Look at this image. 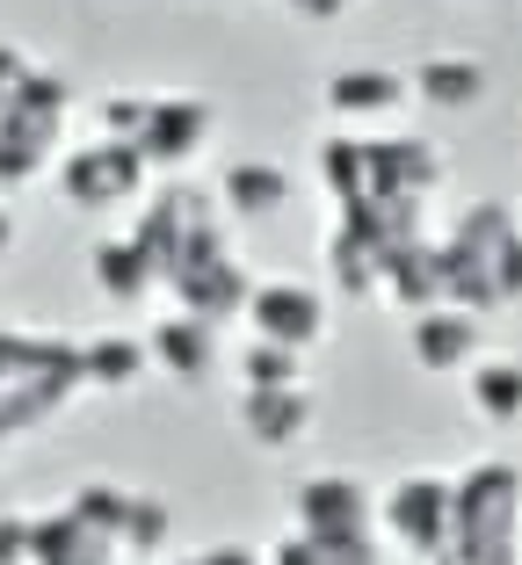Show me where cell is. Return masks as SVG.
Listing matches in <instances>:
<instances>
[{
    "instance_id": "cell-6",
    "label": "cell",
    "mask_w": 522,
    "mask_h": 565,
    "mask_svg": "<svg viewBox=\"0 0 522 565\" xmlns=\"http://www.w3.org/2000/svg\"><path fill=\"white\" fill-rule=\"evenodd\" d=\"M290 515L305 536H371L377 530V493L355 471H312L290 493Z\"/></svg>"
},
{
    "instance_id": "cell-26",
    "label": "cell",
    "mask_w": 522,
    "mask_h": 565,
    "mask_svg": "<svg viewBox=\"0 0 522 565\" xmlns=\"http://www.w3.org/2000/svg\"><path fill=\"white\" fill-rule=\"evenodd\" d=\"M203 565H269V551H254V544H211V551H196Z\"/></svg>"
},
{
    "instance_id": "cell-9",
    "label": "cell",
    "mask_w": 522,
    "mask_h": 565,
    "mask_svg": "<svg viewBox=\"0 0 522 565\" xmlns=\"http://www.w3.org/2000/svg\"><path fill=\"white\" fill-rule=\"evenodd\" d=\"M219 131V109L203 95H152L146 102V131H138V160L146 167H189Z\"/></svg>"
},
{
    "instance_id": "cell-4",
    "label": "cell",
    "mask_w": 522,
    "mask_h": 565,
    "mask_svg": "<svg viewBox=\"0 0 522 565\" xmlns=\"http://www.w3.org/2000/svg\"><path fill=\"white\" fill-rule=\"evenodd\" d=\"M247 333L254 341H276V349H298L312 355L327 341V319H334V305L312 290V282H290V276H269V282H254L247 290Z\"/></svg>"
},
{
    "instance_id": "cell-17",
    "label": "cell",
    "mask_w": 522,
    "mask_h": 565,
    "mask_svg": "<svg viewBox=\"0 0 522 565\" xmlns=\"http://www.w3.org/2000/svg\"><path fill=\"white\" fill-rule=\"evenodd\" d=\"M146 370H152V355H146V341H131V333H95V341L81 349L87 392H131Z\"/></svg>"
},
{
    "instance_id": "cell-15",
    "label": "cell",
    "mask_w": 522,
    "mask_h": 565,
    "mask_svg": "<svg viewBox=\"0 0 522 565\" xmlns=\"http://www.w3.org/2000/svg\"><path fill=\"white\" fill-rule=\"evenodd\" d=\"M406 87H414V102H428V109H472V102L487 95V66L465 58V51H436V58H422V66L406 73Z\"/></svg>"
},
{
    "instance_id": "cell-20",
    "label": "cell",
    "mask_w": 522,
    "mask_h": 565,
    "mask_svg": "<svg viewBox=\"0 0 522 565\" xmlns=\"http://www.w3.org/2000/svg\"><path fill=\"white\" fill-rule=\"evenodd\" d=\"M174 536V508L160 493H131V508H124V558H160Z\"/></svg>"
},
{
    "instance_id": "cell-13",
    "label": "cell",
    "mask_w": 522,
    "mask_h": 565,
    "mask_svg": "<svg viewBox=\"0 0 522 565\" xmlns=\"http://www.w3.org/2000/svg\"><path fill=\"white\" fill-rule=\"evenodd\" d=\"M312 384H284V392H239V428L254 449H298L312 435Z\"/></svg>"
},
{
    "instance_id": "cell-2",
    "label": "cell",
    "mask_w": 522,
    "mask_h": 565,
    "mask_svg": "<svg viewBox=\"0 0 522 565\" xmlns=\"http://www.w3.org/2000/svg\"><path fill=\"white\" fill-rule=\"evenodd\" d=\"M66 117H73V95H66V81L44 73V66L0 102V196L30 189L51 167V152L66 138Z\"/></svg>"
},
{
    "instance_id": "cell-16",
    "label": "cell",
    "mask_w": 522,
    "mask_h": 565,
    "mask_svg": "<svg viewBox=\"0 0 522 565\" xmlns=\"http://www.w3.org/2000/svg\"><path fill=\"white\" fill-rule=\"evenodd\" d=\"M465 399H472L479 420L515 428V420H522V363H515V355H479L472 377H465Z\"/></svg>"
},
{
    "instance_id": "cell-1",
    "label": "cell",
    "mask_w": 522,
    "mask_h": 565,
    "mask_svg": "<svg viewBox=\"0 0 522 565\" xmlns=\"http://www.w3.org/2000/svg\"><path fill=\"white\" fill-rule=\"evenodd\" d=\"M436 565H522V465L479 457L457 471L450 551Z\"/></svg>"
},
{
    "instance_id": "cell-7",
    "label": "cell",
    "mask_w": 522,
    "mask_h": 565,
    "mask_svg": "<svg viewBox=\"0 0 522 565\" xmlns=\"http://www.w3.org/2000/svg\"><path fill=\"white\" fill-rule=\"evenodd\" d=\"M168 290H174V312H196L203 327H225V319L247 312L254 276L239 268V254H233V247H211V254H196V262L174 268Z\"/></svg>"
},
{
    "instance_id": "cell-23",
    "label": "cell",
    "mask_w": 522,
    "mask_h": 565,
    "mask_svg": "<svg viewBox=\"0 0 522 565\" xmlns=\"http://www.w3.org/2000/svg\"><path fill=\"white\" fill-rule=\"evenodd\" d=\"M493 298L522 305V225H515V239L501 247V262H493Z\"/></svg>"
},
{
    "instance_id": "cell-19",
    "label": "cell",
    "mask_w": 522,
    "mask_h": 565,
    "mask_svg": "<svg viewBox=\"0 0 522 565\" xmlns=\"http://www.w3.org/2000/svg\"><path fill=\"white\" fill-rule=\"evenodd\" d=\"M284 384H305V355L247 333V349H239V392H284Z\"/></svg>"
},
{
    "instance_id": "cell-8",
    "label": "cell",
    "mask_w": 522,
    "mask_h": 565,
    "mask_svg": "<svg viewBox=\"0 0 522 565\" xmlns=\"http://www.w3.org/2000/svg\"><path fill=\"white\" fill-rule=\"evenodd\" d=\"M406 355L436 377H472V363L487 355V327L465 305H428V312L406 319Z\"/></svg>"
},
{
    "instance_id": "cell-25",
    "label": "cell",
    "mask_w": 522,
    "mask_h": 565,
    "mask_svg": "<svg viewBox=\"0 0 522 565\" xmlns=\"http://www.w3.org/2000/svg\"><path fill=\"white\" fill-rule=\"evenodd\" d=\"M30 73H36V66H30V51H15V44H0V102L15 95V87L30 81Z\"/></svg>"
},
{
    "instance_id": "cell-11",
    "label": "cell",
    "mask_w": 522,
    "mask_h": 565,
    "mask_svg": "<svg viewBox=\"0 0 522 565\" xmlns=\"http://www.w3.org/2000/svg\"><path fill=\"white\" fill-rule=\"evenodd\" d=\"M406 102H414V87H406V73H392V66L327 73V109H334L341 124H385V117H400Z\"/></svg>"
},
{
    "instance_id": "cell-18",
    "label": "cell",
    "mask_w": 522,
    "mask_h": 565,
    "mask_svg": "<svg viewBox=\"0 0 522 565\" xmlns=\"http://www.w3.org/2000/svg\"><path fill=\"white\" fill-rule=\"evenodd\" d=\"M87 276H95V290L109 305H146V290H152V268L131 239H95L87 247Z\"/></svg>"
},
{
    "instance_id": "cell-28",
    "label": "cell",
    "mask_w": 522,
    "mask_h": 565,
    "mask_svg": "<svg viewBox=\"0 0 522 565\" xmlns=\"http://www.w3.org/2000/svg\"><path fill=\"white\" fill-rule=\"evenodd\" d=\"M15 247V211H8V203H0V254Z\"/></svg>"
},
{
    "instance_id": "cell-29",
    "label": "cell",
    "mask_w": 522,
    "mask_h": 565,
    "mask_svg": "<svg viewBox=\"0 0 522 565\" xmlns=\"http://www.w3.org/2000/svg\"><path fill=\"white\" fill-rule=\"evenodd\" d=\"M174 565H203V558H174Z\"/></svg>"
},
{
    "instance_id": "cell-22",
    "label": "cell",
    "mask_w": 522,
    "mask_h": 565,
    "mask_svg": "<svg viewBox=\"0 0 522 565\" xmlns=\"http://www.w3.org/2000/svg\"><path fill=\"white\" fill-rule=\"evenodd\" d=\"M146 102L152 95H109V102H102V138L138 146V131H146Z\"/></svg>"
},
{
    "instance_id": "cell-27",
    "label": "cell",
    "mask_w": 522,
    "mask_h": 565,
    "mask_svg": "<svg viewBox=\"0 0 522 565\" xmlns=\"http://www.w3.org/2000/svg\"><path fill=\"white\" fill-rule=\"evenodd\" d=\"M290 15H305V22H334V15H349L355 0H284Z\"/></svg>"
},
{
    "instance_id": "cell-12",
    "label": "cell",
    "mask_w": 522,
    "mask_h": 565,
    "mask_svg": "<svg viewBox=\"0 0 522 565\" xmlns=\"http://www.w3.org/2000/svg\"><path fill=\"white\" fill-rule=\"evenodd\" d=\"M146 355L160 377L174 384H203L211 370H219V327H203L196 312H168L160 327L146 333Z\"/></svg>"
},
{
    "instance_id": "cell-21",
    "label": "cell",
    "mask_w": 522,
    "mask_h": 565,
    "mask_svg": "<svg viewBox=\"0 0 522 565\" xmlns=\"http://www.w3.org/2000/svg\"><path fill=\"white\" fill-rule=\"evenodd\" d=\"M320 174H327V196L349 211V203H363V138H349V131H334L320 146Z\"/></svg>"
},
{
    "instance_id": "cell-14",
    "label": "cell",
    "mask_w": 522,
    "mask_h": 565,
    "mask_svg": "<svg viewBox=\"0 0 522 565\" xmlns=\"http://www.w3.org/2000/svg\"><path fill=\"white\" fill-rule=\"evenodd\" d=\"M219 211L239 225H262V217L290 211V167L284 160H233L219 174Z\"/></svg>"
},
{
    "instance_id": "cell-24",
    "label": "cell",
    "mask_w": 522,
    "mask_h": 565,
    "mask_svg": "<svg viewBox=\"0 0 522 565\" xmlns=\"http://www.w3.org/2000/svg\"><path fill=\"white\" fill-rule=\"evenodd\" d=\"M0 565H30V515H0Z\"/></svg>"
},
{
    "instance_id": "cell-3",
    "label": "cell",
    "mask_w": 522,
    "mask_h": 565,
    "mask_svg": "<svg viewBox=\"0 0 522 565\" xmlns=\"http://www.w3.org/2000/svg\"><path fill=\"white\" fill-rule=\"evenodd\" d=\"M450 500H457L450 471H406V479H392L377 493V536H385V551H406V558L436 565L450 551Z\"/></svg>"
},
{
    "instance_id": "cell-10",
    "label": "cell",
    "mask_w": 522,
    "mask_h": 565,
    "mask_svg": "<svg viewBox=\"0 0 522 565\" xmlns=\"http://www.w3.org/2000/svg\"><path fill=\"white\" fill-rule=\"evenodd\" d=\"M30 565H124V544L58 500L51 515H30Z\"/></svg>"
},
{
    "instance_id": "cell-5",
    "label": "cell",
    "mask_w": 522,
    "mask_h": 565,
    "mask_svg": "<svg viewBox=\"0 0 522 565\" xmlns=\"http://www.w3.org/2000/svg\"><path fill=\"white\" fill-rule=\"evenodd\" d=\"M58 189H66L73 211H124L146 189V160L124 138H87L58 160Z\"/></svg>"
}]
</instances>
